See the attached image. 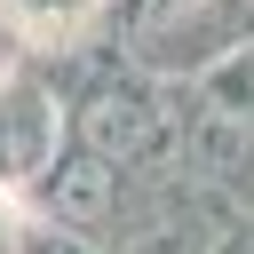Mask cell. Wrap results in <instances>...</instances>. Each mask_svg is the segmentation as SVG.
Here are the masks:
<instances>
[{"label": "cell", "instance_id": "obj_1", "mask_svg": "<svg viewBox=\"0 0 254 254\" xmlns=\"http://www.w3.org/2000/svg\"><path fill=\"white\" fill-rule=\"evenodd\" d=\"M79 143H87V159H103V167L135 159V151L151 143V103H143L135 87H95V95L79 103Z\"/></svg>", "mask_w": 254, "mask_h": 254}, {"label": "cell", "instance_id": "obj_2", "mask_svg": "<svg viewBox=\"0 0 254 254\" xmlns=\"http://www.w3.org/2000/svg\"><path fill=\"white\" fill-rule=\"evenodd\" d=\"M111 190H119V175H111L103 159H87V151L48 175V206H56L64 222H103V214H111Z\"/></svg>", "mask_w": 254, "mask_h": 254}, {"label": "cell", "instance_id": "obj_3", "mask_svg": "<svg viewBox=\"0 0 254 254\" xmlns=\"http://www.w3.org/2000/svg\"><path fill=\"white\" fill-rule=\"evenodd\" d=\"M40 254H64V246H40Z\"/></svg>", "mask_w": 254, "mask_h": 254}]
</instances>
